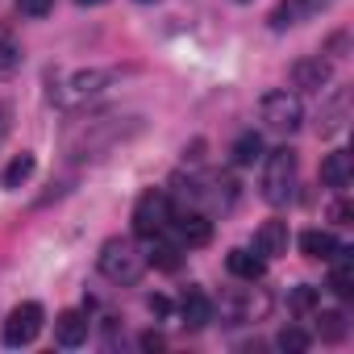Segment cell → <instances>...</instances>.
<instances>
[{"label":"cell","mask_w":354,"mask_h":354,"mask_svg":"<svg viewBox=\"0 0 354 354\" xmlns=\"http://www.w3.org/2000/svg\"><path fill=\"white\" fill-rule=\"evenodd\" d=\"M142 129V117H96L84 129L67 133V158H104L117 142Z\"/></svg>","instance_id":"obj_1"},{"label":"cell","mask_w":354,"mask_h":354,"mask_svg":"<svg viewBox=\"0 0 354 354\" xmlns=\"http://www.w3.org/2000/svg\"><path fill=\"white\" fill-rule=\"evenodd\" d=\"M296 171H300V158H296L292 146H279V150L267 154V162H263V184H259L267 205H288L296 196Z\"/></svg>","instance_id":"obj_2"},{"label":"cell","mask_w":354,"mask_h":354,"mask_svg":"<svg viewBox=\"0 0 354 354\" xmlns=\"http://www.w3.org/2000/svg\"><path fill=\"white\" fill-rule=\"evenodd\" d=\"M100 263V275L113 279V283H138L142 271H146V254L129 242V238H109L96 254Z\"/></svg>","instance_id":"obj_3"},{"label":"cell","mask_w":354,"mask_h":354,"mask_svg":"<svg viewBox=\"0 0 354 354\" xmlns=\"http://www.w3.org/2000/svg\"><path fill=\"white\" fill-rule=\"evenodd\" d=\"M117 80V71H109V67H88V71H71L67 75V84H50V100H59V104H84V100H96L109 84Z\"/></svg>","instance_id":"obj_4"},{"label":"cell","mask_w":354,"mask_h":354,"mask_svg":"<svg viewBox=\"0 0 354 354\" xmlns=\"http://www.w3.org/2000/svg\"><path fill=\"white\" fill-rule=\"evenodd\" d=\"M171 196L167 192H142L138 196V205H133V234L138 238H158L167 225H171Z\"/></svg>","instance_id":"obj_5"},{"label":"cell","mask_w":354,"mask_h":354,"mask_svg":"<svg viewBox=\"0 0 354 354\" xmlns=\"http://www.w3.org/2000/svg\"><path fill=\"white\" fill-rule=\"evenodd\" d=\"M259 109H263L267 129H275V133H296L304 125V109H300V100L292 92H267Z\"/></svg>","instance_id":"obj_6"},{"label":"cell","mask_w":354,"mask_h":354,"mask_svg":"<svg viewBox=\"0 0 354 354\" xmlns=\"http://www.w3.org/2000/svg\"><path fill=\"white\" fill-rule=\"evenodd\" d=\"M42 325H46L42 304L26 300V304H17V308L9 313V321H5V329H0V337H5V346H30V342L42 333Z\"/></svg>","instance_id":"obj_7"},{"label":"cell","mask_w":354,"mask_h":354,"mask_svg":"<svg viewBox=\"0 0 354 354\" xmlns=\"http://www.w3.org/2000/svg\"><path fill=\"white\" fill-rule=\"evenodd\" d=\"M333 5V0H279V5L271 9V30H292L300 21H313L317 13H325Z\"/></svg>","instance_id":"obj_8"},{"label":"cell","mask_w":354,"mask_h":354,"mask_svg":"<svg viewBox=\"0 0 354 354\" xmlns=\"http://www.w3.org/2000/svg\"><path fill=\"white\" fill-rule=\"evenodd\" d=\"M288 75H292V88L296 92H321L333 80V63L321 59V55H308V59H296Z\"/></svg>","instance_id":"obj_9"},{"label":"cell","mask_w":354,"mask_h":354,"mask_svg":"<svg viewBox=\"0 0 354 354\" xmlns=\"http://www.w3.org/2000/svg\"><path fill=\"white\" fill-rule=\"evenodd\" d=\"M171 225H175V238L184 246H209L213 242V221L196 209H184L180 217H171Z\"/></svg>","instance_id":"obj_10"},{"label":"cell","mask_w":354,"mask_h":354,"mask_svg":"<svg viewBox=\"0 0 354 354\" xmlns=\"http://www.w3.org/2000/svg\"><path fill=\"white\" fill-rule=\"evenodd\" d=\"M254 250L263 259H275V254H288V221H263L254 230Z\"/></svg>","instance_id":"obj_11"},{"label":"cell","mask_w":354,"mask_h":354,"mask_svg":"<svg viewBox=\"0 0 354 354\" xmlns=\"http://www.w3.org/2000/svg\"><path fill=\"white\" fill-rule=\"evenodd\" d=\"M350 180H354V162H350L346 150H333V154L321 158V184L325 188H346Z\"/></svg>","instance_id":"obj_12"},{"label":"cell","mask_w":354,"mask_h":354,"mask_svg":"<svg viewBox=\"0 0 354 354\" xmlns=\"http://www.w3.org/2000/svg\"><path fill=\"white\" fill-rule=\"evenodd\" d=\"M180 313H184V325H188V329H201V325H209L213 304H209V296H205L201 288H184V296H180Z\"/></svg>","instance_id":"obj_13"},{"label":"cell","mask_w":354,"mask_h":354,"mask_svg":"<svg viewBox=\"0 0 354 354\" xmlns=\"http://www.w3.org/2000/svg\"><path fill=\"white\" fill-rule=\"evenodd\" d=\"M55 337H59V346H80V342H88V317H84L80 308L59 313V317H55Z\"/></svg>","instance_id":"obj_14"},{"label":"cell","mask_w":354,"mask_h":354,"mask_svg":"<svg viewBox=\"0 0 354 354\" xmlns=\"http://www.w3.org/2000/svg\"><path fill=\"white\" fill-rule=\"evenodd\" d=\"M300 250H304V259H321V263H329V259L342 250V242H337L329 230H304V234H300Z\"/></svg>","instance_id":"obj_15"},{"label":"cell","mask_w":354,"mask_h":354,"mask_svg":"<svg viewBox=\"0 0 354 354\" xmlns=\"http://www.w3.org/2000/svg\"><path fill=\"white\" fill-rule=\"evenodd\" d=\"M225 267H230V275H238V279L254 283V279H263V271H267V259H263L259 250H230Z\"/></svg>","instance_id":"obj_16"},{"label":"cell","mask_w":354,"mask_h":354,"mask_svg":"<svg viewBox=\"0 0 354 354\" xmlns=\"http://www.w3.org/2000/svg\"><path fill=\"white\" fill-rule=\"evenodd\" d=\"M38 171V158L30 154V150H21V154H13L9 158V167L0 171V188H9V192H17L21 184H30V175Z\"/></svg>","instance_id":"obj_17"},{"label":"cell","mask_w":354,"mask_h":354,"mask_svg":"<svg viewBox=\"0 0 354 354\" xmlns=\"http://www.w3.org/2000/svg\"><path fill=\"white\" fill-rule=\"evenodd\" d=\"M329 263H333V271H329V292L342 296V300H350V296H354V263L346 259V250H337Z\"/></svg>","instance_id":"obj_18"},{"label":"cell","mask_w":354,"mask_h":354,"mask_svg":"<svg viewBox=\"0 0 354 354\" xmlns=\"http://www.w3.org/2000/svg\"><path fill=\"white\" fill-rule=\"evenodd\" d=\"M17 67H21V42L13 38L9 26H0V80L17 75Z\"/></svg>","instance_id":"obj_19"},{"label":"cell","mask_w":354,"mask_h":354,"mask_svg":"<svg viewBox=\"0 0 354 354\" xmlns=\"http://www.w3.org/2000/svg\"><path fill=\"white\" fill-rule=\"evenodd\" d=\"M317 333H321V342H346V333H350V321H346V313H342V308L317 313Z\"/></svg>","instance_id":"obj_20"},{"label":"cell","mask_w":354,"mask_h":354,"mask_svg":"<svg viewBox=\"0 0 354 354\" xmlns=\"http://www.w3.org/2000/svg\"><path fill=\"white\" fill-rule=\"evenodd\" d=\"M346 113H350V92H337V96L325 104V113H321V133H325V138L337 133V129L346 125Z\"/></svg>","instance_id":"obj_21"},{"label":"cell","mask_w":354,"mask_h":354,"mask_svg":"<svg viewBox=\"0 0 354 354\" xmlns=\"http://www.w3.org/2000/svg\"><path fill=\"white\" fill-rule=\"evenodd\" d=\"M230 158H234V167H254V162L263 158V138H259L254 129H250V133H242V138L234 142Z\"/></svg>","instance_id":"obj_22"},{"label":"cell","mask_w":354,"mask_h":354,"mask_svg":"<svg viewBox=\"0 0 354 354\" xmlns=\"http://www.w3.org/2000/svg\"><path fill=\"white\" fill-rule=\"evenodd\" d=\"M154 242V238H150ZM146 267H158V271H175L180 267V246H171V242H154L146 250Z\"/></svg>","instance_id":"obj_23"},{"label":"cell","mask_w":354,"mask_h":354,"mask_svg":"<svg viewBox=\"0 0 354 354\" xmlns=\"http://www.w3.org/2000/svg\"><path fill=\"white\" fill-rule=\"evenodd\" d=\"M317 304H321V288L300 283V288H292V292H288V308H292V313H313Z\"/></svg>","instance_id":"obj_24"},{"label":"cell","mask_w":354,"mask_h":354,"mask_svg":"<svg viewBox=\"0 0 354 354\" xmlns=\"http://www.w3.org/2000/svg\"><path fill=\"white\" fill-rule=\"evenodd\" d=\"M308 342H313V337H308L304 329H296V325L279 329V337H275V346H279V350H288V354H304V350H308Z\"/></svg>","instance_id":"obj_25"},{"label":"cell","mask_w":354,"mask_h":354,"mask_svg":"<svg viewBox=\"0 0 354 354\" xmlns=\"http://www.w3.org/2000/svg\"><path fill=\"white\" fill-rule=\"evenodd\" d=\"M50 5H55V0H17V9H21L26 17H46Z\"/></svg>","instance_id":"obj_26"},{"label":"cell","mask_w":354,"mask_h":354,"mask_svg":"<svg viewBox=\"0 0 354 354\" xmlns=\"http://www.w3.org/2000/svg\"><path fill=\"white\" fill-rule=\"evenodd\" d=\"M329 217H333V225H350V221H354V209H350L346 201H337V205L329 209Z\"/></svg>","instance_id":"obj_27"},{"label":"cell","mask_w":354,"mask_h":354,"mask_svg":"<svg viewBox=\"0 0 354 354\" xmlns=\"http://www.w3.org/2000/svg\"><path fill=\"white\" fill-rule=\"evenodd\" d=\"M205 158V138H196L192 146H184V162H201Z\"/></svg>","instance_id":"obj_28"},{"label":"cell","mask_w":354,"mask_h":354,"mask_svg":"<svg viewBox=\"0 0 354 354\" xmlns=\"http://www.w3.org/2000/svg\"><path fill=\"white\" fill-rule=\"evenodd\" d=\"M146 308H150L154 317H167V313H171V300H167V296H150V300H146Z\"/></svg>","instance_id":"obj_29"},{"label":"cell","mask_w":354,"mask_h":354,"mask_svg":"<svg viewBox=\"0 0 354 354\" xmlns=\"http://www.w3.org/2000/svg\"><path fill=\"white\" fill-rule=\"evenodd\" d=\"M138 346H142V350H162L167 342H162V333H154V329H150V333H142V337H138Z\"/></svg>","instance_id":"obj_30"},{"label":"cell","mask_w":354,"mask_h":354,"mask_svg":"<svg viewBox=\"0 0 354 354\" xmlns=\"http://www.w3.org/2000/svg\"><path fill=\"white\" fill-rule=\"evenodd\" d=\"M80 5H104V0H80Z\"/></svg>","instance_id":"obj_31"}]
</instances>
